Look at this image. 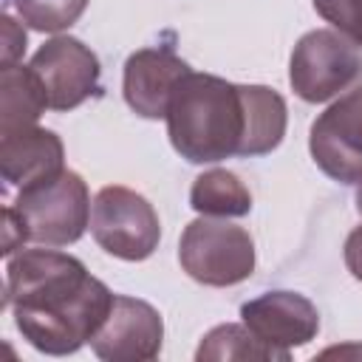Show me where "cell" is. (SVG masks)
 I'll return each mask as SVG.
<instances>
[{
    "mask_svg": "<svg viewBox=\"0 0 362 362\" xmlns=\"http://www.w3.org/2000/svg\"><path fill=\"white\" fill-rule=\"evenodd\" d=\"M6 308L31 348L48 356L79 351L113 305V291L59 249H20L6 263Z\"/></svg>",
    "mask_w": 362,
    "mask_h": 362,
    "instance_id": "cell-1",
    "label": "cell"
},
{
    "mask_svg": "<svg viewBox=\"0 0 362 362\" xmlns=\"http://www.w3.org/2000/svg\"><path fill=\"white\" fill-rule=\"evenodd\" d=\"M164 119L173 150L189 164H215L240 156L246 107L235 82L189 71L178 82Z\"/></svg>",
    "mask_w": 362,
    "mask_h": 362,
    "instance_id": "cell-2",
    "label": "cell"
},
{
    "mask_svg": "<svg viewBox=\"0 0 362 362\" xmlns=\"http://www.w3.org/2000/svg\"><path fill=\"white\" fill-rule=\"evenodd\" d=\"M25 226L28 243L37 246H71L90 226V195L79 173L62 170L51 181L20 189L11 204Z\"/></svg>",
    "mask_w": 362,
    "mask_h": 362,
    "instance_id": "cell-3",
    "label": "cell"
},
{
    "mask_svg": "<svg viewBox=\"0 0 362 362\" xmlns=\"http://www.w3.org/2000/svg\"><path fill=\"white\" fill-rule=\"evenodd\" d=\"M178 263L201 286H238L255 272V240L243 226H235L226 218L201 215L181 232Z\"/></svg>",
    "mask_w": 362,
    "mask_h": 362,
    "instance_id": "cell-4",
    "label": "cell"
},
{
    "mask_svg": "<svg viewBox=\"0 0 362 362\" xmlns=\"http://www.w3.org/2000/svg\"><path fill=\"white\" fill-rule=\"evenodd\" d=\"M362 76V42L337 28H314L303 34L288 59L291 90L320 105L345 93Z\"/></svg>",
    "mask_w": 362,
    "mask_h": 362,
    "instance_id": "cell-5",
    "label": "cell"
},
{
    "mask_svg": "<svg viewBox=\"0 0 362 362\" xmlns=\"http://www.w3.org/2000/svg\"><path fill=\"white\" fill-rule=\"evenodd\" d=\"M93 240L119 260H147L161 240V221L153 204L122 184H107L90 204Z\"/></svg>",
    "mask_w": 362,
    "mask_h": 362,
    "instance_id": "cell-6",
    "label": "cell"
},
{
    "mask_svg": "<svg viewBox=\"0 0 362 362\" xmlns=\"http://www.w3.org/2000/svg\"><path fill=\"white\" fill-rule=\"evenodd\" d=\"M308 150L328 178L339 184H356L362 178V79L314 119Z\"/></svg>",
    "mask_w": 362,
    "mask_h": 362,
    "instance_id": "cell-7",
    "label": "cell"
},
{
    "mask_svg": "<svg viewBox=\"0 0 362 362\" xmlns=\"http://www.w3.org/2000/svg\"><path fill=\"white\" fill-rule=\"evenodd\" d=\"M28 65L37 74L51 110H74L99 90V57L76 37L57 34L45 40Z\"/></svg>",
    "mask_w": 362,
    "mask_h": 362,
    "instance_id": "cell-8",
    "label": "cell"
},
{
    "mask_svg": "<svg viewBox=\"0 0 362 362\" xmlns=\"http://www.w3.org/2000/svg\"><path fill=\"white\" fill-rule=\"evenodd\" d=\"M164 342L161 314L139 297L113 294V305L96 334L90 348L105 362H147L156 359Z\"/></svg>",
    "mask_w": 362,
    "mask_h": 362,
    "instance_id": "cell-9",
    "label": "cell"
},
{
    "mask_svg": "<svg viewBox=\"0 0 362 362\" xmlns=\"http://www.w3.org/2000/svg\"><path fill=\"white\" fill-rule=\"evenodd\" d=\"M240 320L257 339L283 354L308 345L320 331L317 305L297 291H266L240 305Z\"/></svg>",
    "mask_w": 362,
    "mask_h": 362,
    "instance_id": "cell-10",
    "label": "cell"
},
{
    "mask_svg": "<svg viewBox=\"0 0 362 362\" xmlns=\"http://www.w3.org/2000/svg\"><path fill=\"white\" fill-rule=\"evenodd\" d=\"M192 68L173 48H139L124 62L122 93L127 107L141 119H164L178 82Z\"/></svg>",
    "mask_w": 362,
    "mask_h": 362,
    "instance_id": "cell-11",
    "label": "cell"
},
{
    "mask_svg": "<svg viewBox=\"0 0 362 362\" xmlns=\"http://www.w3.org/2000/svg\"><path fill=\"white\" fill-rule=\"evenodd\" d=\"M65 170L62 139L40 124H25L0 133V173L17 187L28 189L34 184L51 181Z\"/></svg>",
    "mask_w": 362,
    "mask_h": 362,
    "instance_id": "cell-12",
    "label": "cell"
},
{
    "mask_svg": "<svg viewBox=\"0 0 362 362\" xmlns=\"http://www.w3.org/2000/svg\"><path fill=\"white\" fill-rule=\"evenodd\" d=\"M243 107H246V133L240 144V158L266 156L280 147L288 124L286 99L266 85H240Z\"/></svg>",
    "mask_w": 362,
    "mask_h": 362,
    "instance_id": "cell-13",
    "label": "cell"
},
{
    "mask_svg": "<svg viewBox=\"0 0 362 362\" xmlns=\"http://www.w3.org/2000/svg\"><path fill=\"white\" fill-rule=\"evenodd\" d=\"M45 107L48 99L31 65H6L0 71V133L37 124Z\"/></svg>",
    "mask_w": 362,
    "mask_h": 362,
    "instance_id": "cell-14",
    "label": "cell"
},
{
    "mask_svg": "<svg viewBox=\"0 0 362 362\" xmlns=\"http://www.w3.org/2000/svg\"><path fill=\"white\" fill-rule=\"evenodd\" d=\"M189 206L206 218H243L252 209V192L235 173L215 167L192 181Z\"/></svg>",
    "mask_w": 362,
    "mask_h": 362,
    "instance_id": "cell-15",
    "label": "cell"
},
{
    "mask_svg": "<svg viewBox=\"0 0 362 362\" xmlns=\"http://www.w3.org/2000/svg\"><path fill=\"white\" fill-rule=\"evenodd\" d=\"M195 359L198 362H229V359H238V362H288V354L283 351H274L272 345H266L263 339H257L246 322H223V325H215L212 331L204 334L198 351H195Z\"/></svg>",
    "mask_w": 362,
    "mask_h": 362,
    "instance_id": "cell-16",
    "label": "cell"
},
{
    "mask_svg": "<svg viewBox=\"0 0 362 362\" xmlns=\"http://www.w3.org/2000/svg\"><path fill=\"white\" fill-rule=\"evenodd\" d=\"M90 0H14L20 20L34 31H65L88 8Z\"/></svg>",
    "mask_w": 362,
    "mask_h": 362,
    "instance_id": "cell-17",
    "label": "cell"
},
{
    "mask_svg": "<svg viewBox=\"0 0 362 362\" xmlns=\"http://www.w3.org/2000/svg\"><path fill=\"white\" fill-rule=\"evenodd\" d=\"M317 14L337 31L362 42V0H311Z\"/></svg>",
    "mask_w": 362,
    "mask_h": 362,
    "instance_id": "cell-18",
    "label": "cell"
},
{
    "mask_svg": "<svg viewBox=\"0 0 362 362\" xmlns=\"http://www.w3.org/2000/svg\"><path fill=\"white\" fill-rule=\"evenodd\" d=\"M0 23H3V42H0L3 68L6 65H17V59L25 54V28L11 14H3Z\"/></svg>",
    "mask_w": 362,
    "mask_h": 362,
    "instance_id": "cell-19",
    "label": "cell"
},
{
    "mask_svg": "<svg viewBox=\"0 0 362 362\" xmlns=\"http://www.w3.org/2000/svg\"><path fill=\"white\" fill-rule=\"evenodd\" d=\"M25 243H28V238H25V226H23L17 209H14L11 204L3 206V255L11 257V255H17Z\"/></svg>",
    "mask_w": 362,
    "mask_h": 362,
    "instance_id": "cell-20",
    "label": "cell"
},
{
    "mask_svg": "<svg viewBox=\"0 0 362 362\" xmlns=\"http://www.w3.org/2000/svg\"><path fill=\"white\" fill-rule=\"evenodd\" d=\"M345 266L348 272L362 283V226H356L345 238Z\"/></svg>",
    "mask_w": 362,
    "mask_h": 362,
    "instance_id": "cell-21",
    "label": "cell"
},
{
    "mask_svg": "<svg viewBox=\"0 0 362 362\" xmlns=\"http://www.w3.org/2000/svg\"><path fill=\"white\" fill-rule=\"evenodd\" d=\"M345 354H362L359 345H345V348H328L322 351V356H345Z\"/></svg>",
    "mask_w": 362,
    "mask_h": 362,
    "instance_id": "cell-22",
    "label": "cell"
},
{
    "mask_svg": "<svg viewBox=\"0 0 362 362\" xmlns=\"http://www.w3.org/2000/svg\"><path fill=\"white\" fill-rule=\"evenodd\" d=\"M356 212L362 215V178L356 181Z\"/></svg>",
    "mask_w": 362,
    "mask_h": 362,
    "instance_id": "cell-23",
    "label": "cell"
}]
</instances>
